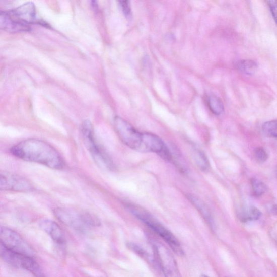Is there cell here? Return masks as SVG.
<instances>
[{"instance_id": "6da1fadb", "label": "cell", "mask_w": 277, "mask_h": 277, "mask_svg": "<svg viewBox=\"0 0 277 277\" xmlns=\"http://www.w3.org/2000/svg\"><path fill=\"white\" fill-rule=\"evenodd\" d=\"M14 156L25 161L38 163L49 168L61 170L65 163L62 157L52 145L37 138H28L11 149Z\"/></svg>"}, {"instance_id": "7a4b0ae2", "label": "cell", "mask_w": 277, "mask_h": 277, "mask_svg": "<svg viewBox=\"0 0 277 277\" xmlns=\"http://www.w3.org/2000/svg\"><path fill=\"white\" fill-rule=\"evenodd\" d=\"M128 210L138 220L147 225L156 234L164 239L175 253L179 256H183L184 251L178 239L147 211L133 206H128Z\"/></svg>"}, {"instance_id": "3957f363", "label": "cell", "mask_w": 277, "mask_h": 277, "mask_svg": "<svg viewBox=\"0 0 277 277\" xmlns=\"http://www.w3.org/2000/svg\"><path fill=\"white\" fill-rule=\"evenodd\" d=\"M114 127L120 140L131 149L140 151L143 133L138 132L127 121L116 116L114 119Z\"/></svg>"}, {"instance_id": "277c9868", "label": "cell", "mask_w": 277, "mask_h": 277, "mask_svg": "<svg viewBox=\"0 0 277 277\" xmlns=\"http://www.w3.org/2000/svg\"><path fill=\"white\" fill-rule=\"evenodd\" d=\"M0 240L11 251L33 257L32 248L16 231L0 226Z\"/></svg>"}, {"instance_id": "5b68a950", "label": "cell", "mask_w": 277, "mask_h": 277, "mask_svg": "<svg viewBox=\"0 0 277 277\" xmlns=\"http://www.w3.org/2000/svg\"><path fill=\"white\" fill-rule=\"evenodd\" d=\"M34 187L26 178L17 174L0 170V191L28 192Z\"/></svg>"}, {"instance_id": "8992f818", "label": "cell", "mask_w": 277, "mask_h": 277, "mask_svg": "<svg viewBox=\"0 0 277 277\" xmlns=\"http://www.w3.org/2000/svg\"><path fill=\"white\" fill-rule=\"evenodd\" d=\"M81 133L86 147L90 151L94 159L103 162L109 169L113 168V164L97 145L94 135L93 127L89 120L84 121L81 126Z\"/></svg>"}, {"instance_id": "52a82bcc", "label": "cell", "mask_w": 277, "mask_h": 277, "mask_svg": "<svg viewBox=\"0 0 277 277\" xmlns=\"http://www.w3.org/2000/svg\"><path fill=\"white\" fill-rule=\"evenodd\" d=\"M155 247L165 277H182L177 262L170 251L160 243H157Z\"/></svg>"}, {"instance_id": "ba28073f", "label": "cell", "mask_w": 277, "mask_h": 277, "mask_svg": "<svg viewBox=\"0 0 277 277\" xmlns=\"http://www.w3.org/2000/svg\"><path fill=\"white\" fill-rule=\"evenodd\" d=\"M0 30L11 33H26L31 31V27L17 19L11 12L0 11Z\"/></svg>"}, {"instance_id": "9c48e42d", "label": "cell", "mask_w": 277, "mask_h": 277, "mask_svg": "<svg viewBox=\"0 0 277 277\" xmlns=\"http://www.w3.org/2000/svg\"><path fill=\"white\" fill-rule=\"evenodd\" d=\"M53 212L58 220L71 228L82 231L87 227L80 214L63 208H56Z\"/></svg>"}, {"instance_id": "30bf717a", "label": "cell", "mask_w": 277, "mask_h": 277, "mask_svg": "<svg viewBox=\"0 0 277 277\" xmlns=\"http://www.w3.org/2000/svg\"><path fill=\"white\" fill-rule=\"evenodd\" d=\"M12 15L17 19L28 25L43 23L36 19V12L35 5L28 2L10 11Z\"/></svg>"}, {"instance_id": "8fae6325", "label": "cell", "mask_w": 277, "mask_h": 277, "mask_svg": "<svg viewBox=\"0 0 277 277\" xmlns=\"http://www.w3.org/2000/svg\"><path fill=\"white\" fill-rule=\"evenodd\" d=\"M39 227L56 243L63 244L64 243L63 232L60 226L55 222L49 220H43L40 222Z\"/></svg>"}, {"instance_id": "7c38bea8", "label": "cell", "mask_w": 277, "mask_h": 277, "mask_svg": "<svg viewBox=\"0 0 277 277\" xmlns=\"http://www.w3.org/2000/svg\"><path fill=\"white\" fill-rule=\"evenodd\" d=\"M187 198L195 207L198 210L210 227L213 228L214 226L213 217L206 204L194 194H189L188 195Z\"/></svg>"}, {"instance_id": "4fadbf2b", "label": "cell", "mask_w": 277, "mask_h": 277, "mask_svg": "<svg viewBox=\"0 0 277 277\" xmlns=\"http://www.w3.org/2000/svg\"><path fill=\"white\" fill-rule=\"evenodd\" d=\"M21 256V254L14 253L7 249L0 240V258L7 262V264L19 268Z\"/></svg>"}, {"instance_id": "5bb4252c", "label": "cell", "mask_w": 277, "mask_h": 277, "mask_svg": "<svg viewBox=\"0 0 277 277\" xmlns=\"http://www.w3.org/2000/svg\"><path fill=\"white\" fill-rule=\"evenodd\" d=\"M20 268L30 272L35 277H45L41 267L32 257L24 256L22 258Z\"/></svg>"}, {"instance_id": "9a60e30c", "label": "cell", "mask_w": 277, "mask_h": 277, "mask_svg": "<svg viewBox=\"0 0 277 277\" xmlns=\"http://www.w3.org/2000/svg\"><path fill=\"white\" fill-rule=\"evenodd\" d=\"M239 220L243 223L257 221L261 216L260 210L254 206L243 208L238 215Z\"/></svg>"}, {"instance_id": "2e32d148", "label": "cell", "mask_w": 277, "mask_h": 277, "mask_svg": "<svg viewBox=\"0 0 277 277\" xmlns=\"http://www.w3.org/2000/svg\"><path fill=\"white\" fill-rule=\"evenodd\" d=\"M235 66L239 72L247 75L254 74L257 68V64L252 60H243L237 61Z\"/></svg>"}, {"instance_id": "e0dca14e", "label": "cell", "mask_w": 277, "mask_h": 277, "mask_svg": "<svg viewBox=\"0 0 277 277\" xmlns=\"http://www.w3.org/2000/svg\"><path fill=\"white\" fill-rule=\"evenodd\" d=\"M207 101L210 109L214 114L220 115L224 113V105L220 98L216 96H210Z\"/></svg>"}, {"instance_id": "ac0fdd59", "label": "cell", "mask_w": 277, "mask_h": 277, "mask_svg": "<svg viewBox=\"0 0 277 277\" xmlns=\"http://www.w3.org/2000/svg\"><path fill=\"white\" fill-rule=\"evenodd\" d=\"M194 159L195 164L202 171H207L210 167L209 160L204 153L200 151L195 152Z\"/></svg>"}, {"instance_id": "d6986e66", "label": "cell", "mask_w": 277, "mask_h": 277, "mask_svg": "<svg viewBox=\"0 0 277 277\" xmlns=\"http://www.w3.org/2000/svg\"><path fill=\"white\" fill-rule=\"evenodd\" d=\"M251 184L253 194L256 197H260L267 190L266 185L258 179H252L251 181Z\"/></svg>"}, {"instance_id": "ffe728a7", "label": "cell", "mask_w": 277, "mask_h": 277, "mask_svg": "<svg viewBox=\"0 0 277 277\" xmlns=\"http://www.w3.org/2000/svg\"><path fill=\"white\" fill-rule=\"evenodd\" d=\"M82 221L86 227H99L101 225L99 219L88 213H80Z\"/></svg>"}, {"instance_id": "44dd1931", "label": "cell", "mask_w": 277, "mask_h": 277, "mask_svg": "<svg viewBox=\"0 0 277 277\" xmlns=\"http://www.w3.org/2000/svg\"><path fill=\"white\" fill-rule=\"evenodd\" d=\"M262 131L264 134L268 137L276 138V121L272 120L264 123L262 125Z\"/></svg>"}, {"instance_id": "7402d4cb", "label": "cell", "mask_w": 277, "mask_h": 277, "mask_svg": "<svg viewBox=\"0 0 277 277\" xmlns=\"http://www.w3.org/2000/svg\"><path fill=\"white\" fill-rule=\"evenodd\" d=\"M127 246L129 250L135 253L138 256H141L145 259H149L150 256L149 253L141 246L133 243H130L127 244Z\"/></svg>"}, {"instance_id": "603a6c76", "label": "cell", "mask_w": 277, "mask_h": 277, "mask_svg": "<svg viewBox=\"0 0 277 277\" xmlns=\"http://www.w3.org/2000/svg\"><path fill=\"white\" fill-rule=\"evenodd\" d=\"M255 157L259 163H264L268 159L267 153L264 148H258L255 150Z\"/></svg>"}, {"instance_id": "cb8c5ba5", "label": "cell", "mask_w": 277, "mask_h": 277, "mask_svg": "<svg viewBox=\"0 0 277 277\" xmlns=\"http://www.w3.org/2000/svg\"><path fill=\"white\" fill-rule=\"evenodd\" d=\"M120 5L122 12L125 15L128 17L130 15L131 10L129 2L122 1L120 2Z\"/></svg>"}, {"instance_id": "d4e9b609", "label": "cell", "mask_w": 277, "mask_h": 277, "mask_svg": "<svg viewBox=\"0 0 277 277\" xmlns=\"http://www.w3.org/2000/svg\"><path fill=\"white\" fill-rule=\"evenodd\" d=\"M276 1H274V0H273V1H268V4L269 6V8H270L271 12L272 14V16L273 18L274 19V20L275 21L276 19Z\"/></svg>"}, {"instance_id": "484cf974", "label": "cell", "mask_w": 277, "mask_h": 277, "mask_svg": "<svg viewBox=\"0 0 277 277\" xmlns=\"http://www.w3.org/2000/svg\"><path fill=\"white\" fill-rule=\"evenodd\" d=\"M200 277H210V276H209L207 275H202Z\"/></svg>"}]
</instances>
